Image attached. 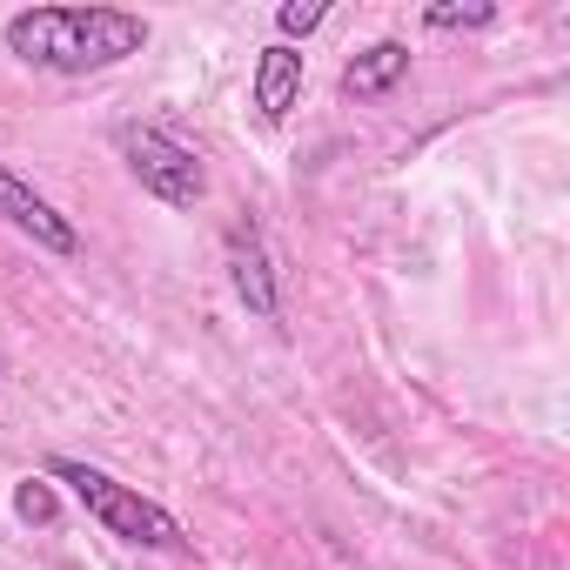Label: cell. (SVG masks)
I'll return each instance as SVG.
<instances>
[{
	"instance_id": "obj_4",
	"label": "cell",
	"mask_w": 570,
	"mask_h": 570,
	"mask_svg": "<svg viewBox=\"0 0 570 570\" xmlns=\"http://www.w3.org/2000/svg\"><path fill=\"white\" fill-rule=\"evenodd\" d=\"M0 222H14L21 235H35L48 255H75V248H81L75 222H68V215H61V208H55L35 181H21L8 161H0Z\"/></svg>"
},
{
	"instance_id": "obj_1",
	"label": "cell",
	"mask_w": 570,
	"mask_h": 570,
	"mask_svg": "<svg viewBox=\"0 0 570 570\" xmlns=\"http://www.w3.org/2000/svg\"><path fill=\"white\" fill-rule=\"evenodd\" d=\"M0 41L48 75H101L148 48V21L128 8H21L8 14Z\"/></svg>"
},
{
	"instance_id": "obj_9",
	"label": "cell",
	"mask_w": 570,
	"mask_h": 570,
	"mask_svg": "<svg viewBox=\"0 0 570 570\" xmlns=\"http://www.w3.org/2000/svg\"><path fill=\"white\" fill-rule=\"evenodd\" d=\"M490 21H497L490 0H470V8H423V28H436V35H456V28H490Z\"/></svg>"
},
{
	"instance_id": "obj_2",
	"label": "cell",
	"mask_w": 570,
	"mask_h": 570,
	"mask_svg": "<svg viewBox=\"0 0 570 570\" xmlns=\"http://www.w3.org/2000/svg\"><path fill=\"white\" fill-rule=\"evenodd\" d=\"M48 476L68 483L75 503H81L108 537L141 543V550H188V530L175 523V510H161V503L141 497L135 483H121V476H108V470H95V463H81V456H55Z\"/></svg>"
},
{
	"instance_id": "obj_11",
	"label": "cell",
	"mask_w": 570,
	"mask_h": 570,
	"mask_svg": "<svg viewBox=\"0 0 570 570\" xmlns=\"http://www.w3.org/2000/svg\"><path fill=\"white\" fill-rule=\"evenodd\" d=\"M0 376H8V363H0Z\"/></svg>"
},
{
	"instance_id": "obj_10",
	"label": "cell",
	"mask_w": 570,
	"mask_h": 570,
	"mask_svg": "<svg viewBox=\"0 0 570 570\" xmlns=\"http://www.w3.org/2000/svg\"><path fill=\"white\" fill-rule=\"evenodd\" d=\"M14 510H21L28 523H55V517H61V497H55L48 476H28V483L14 490Z\"/></svg>"
},
{
	"instance_id": "obj_5",
	"label": "cell",
	"mask_w": 570,
	"mask_h": 570,
	"mask_svg": "<svg viewBox=\"0 0 570 570\" xmlns=\"http://www.w3.org/2000/svg\"><path fill=\"white\" fill-rule=\"evenodd\" d=\"M228 282H235V296H242V309H248V316H262V323H275V316H282L268 248H262V235H255L248 222H235V228H228Z\"/></svg>"
},
{
	"instance_id": "obj_6",
	"label": "cell",
	"mask_w": 570,
	"mask_h": 570,
	"mask_svg": "<svg viewBox=\"0 0 570 570\" xmlns=\"http://www.w3.org/2000/svg\"><path fill=\"white\" fill-rule=\"evenodd\" d=\"M303 75H309V68H303V48H282V41L262 48V61H255V115H262L268 128L303 101Z\"/></svg>"
},
{
	"instance_id": "obj_7",
	"label": "cell",
	"mask_w": 570,
	"mask_h": 570,
	"mask_svg": "<svg viewBox=\"0 0 570 570\" xmlns=\"http://www.w3.org/2000/svg\"><path fill=\"white\" fill-rule=\"evenodd\" d=\"M403 75H410V48H403V41H376V48H363V55L343 68V95H350V101H370V95H390Z\"/></svg>"
},
{
	"instance_id": "obj_3",
	"label": "cell",
	"mask_w": 570,
	"mask_h": 570,
	"mask_svg": "<svg viewBox=\"0 0 570 570\" xmlns=\"http://www.w3.org/2000/svg\"><path fill=\"white\" fill-rule=\"evenodd\" d=\"M115 148H121L128 175H135L155 202H168V208H195V202L208 195L202 155H195L188 141H175L168 128H141V121H128V128H115Z\"/></svg>"
},
{
	"instance_id": "obj_8",
	"label": "cell",
	"mask_w": 570,
	"mask_h": 570,
	"mask_svg": "<svg viewBox=\"0 0 570 570\" xmlns=\"http://www.w3.org/2000/svg\"><path fill=\"white\" fill-rule=\"evenodd\" d=\"M323 21H330V8H323V0H282V8H275L282 48H296V41H309V35H316Z\"/></svg>"
}]
</instances>
